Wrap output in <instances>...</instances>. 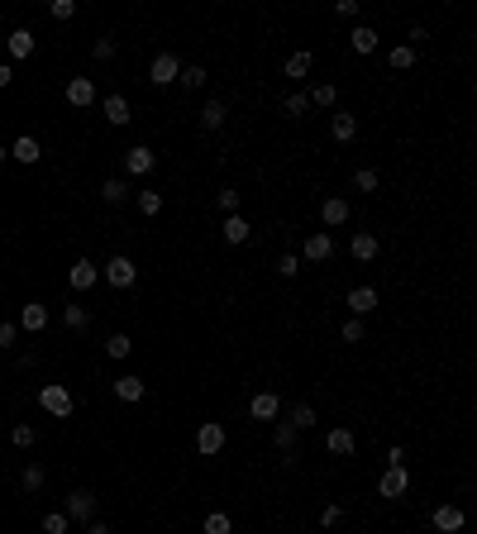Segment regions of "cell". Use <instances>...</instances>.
<instances>
[{
  "instance_id": "obj_1",
  "label": "cell",
  "mask_w": 477,
  "mask_h": 534,
  "mask_svg": "<svg viewBox=\"0 0 477 534\" xmlns=\"http://www.w3.org/2000/svg\"><path fill=\"white\" fill-rule=\"evenodd\" d=\"M38 406H43L48 415H58V420H67V415H72V392H67L63 382H48L43 392H38Z\"/></svg>"
},
{
  "instance_id": "obj_2",
  "label": "cell",
  "mask_w": 477,
  "mask_h": 534,
  "mask_svg": "<svg viewBox=\"0 0 477 534\" xmlns=\"http://www.w3.org/2000/svg\"><path fill=\"white\" fill-rule=\"evenodd\" d=\"M224 439H229V434H224V424H220V420H206L201 429H196V454H201V458H215V454L224 449Z\"/></svg>"
},
{
  "instance_id": "obj_3",
  "label": "cell",
  "mask_w": 477,
  "mask_h": 534,
  "mask_svg": "<svg viewBox=\"0 0 477 534\" xmlns=\"http://www.w3.org/2000/svg\"><path fill=\"white\" fill-rule=\"evenodd\" d=\"M177 77H182V58H177V53H158L153 67H148V81H153V86H172Z\"/></svg>"
},
{
  "instance_id": "obj_4",
  "label": "cell",
  "mask_w": 477,
  "mask_h": 534,
  "mask_svg": "<svg viewBox=\"0 0 477 534\" xmlns=\"http://www.w3.org/2000/svg\"><path fill=\"white\" fill-rule=\"evenodd\" d=\"M377 491L387 496V501H401V496L411 491V472H406V463H401V468H387V472H382Z\"/></svg>"
},
{
  "instance_id": "obj_5",
  "label": "cell",
  "mask_w": 477,
  "mask_h": 534,
  "mask_svg": "<svg viewBox=\"0 0 477 534\" xmlns=\"http://www.w3.org/2000/svg\"><path fill=\"white\" fill-rule=\"evenodd\" d=\"M105 282L120 286V291H125V286H134V282H139V267H134V258H125V253H120V258H110V263H105Z\"/></svg>"
},
{
  "instance_id": "obj_6",
  "label": "cell",
  "mask_w": 477,
  "mask_h": 534,
  "mask_svg": "<svg viewBox=\"0 0 477 534\" xmlns=\"http://www.w3.org/2000/svg\"><path fill=\"white\" fill-rule=\"evenodd\" d=\"M95 282H100V267H95L91 258H77V263L67 267V286H72V291H91Z\"/></svg>"
},
{
  "instance_id": "obj_7",
  "label": "cell",
  "mask_w": 477,
  "mask_h": 534,
  "mask_svg": "<svg viewBox=\"0 0 477 534\" xmlns=\"http://www.w3.org/2000/svg\"><path fill=\"white\" fill-rule=\"evenodd\" d=\"M63 515H67V520H81V525H91V520H95V496H91L86 487H77L72 496H67V511H63Z\"/></svg>"
},
{
  "instance_id": "obj_8",
  "label": "cell",
  "mask_w": 477,
  "mask_h": 534,
  "mask_svg": "<svg viewBox=\"0 0 477 534\" xmlns=\"http://www.w3.org/2000/svg\"><path fill=\"white\" fill-rule=\"evenodd\" d=\"M153 167H158V153H153V148H143L139 143V148H129L125 153V172L129 177H148Z\"/></svg>"
},
{
  "instance_id": "obj_9",
  "label": "cell",
  "mask_w": 477,
  "mask_h": 534,
  "mask_svg": "<svg viewBox=\"0 0 477 534\" xmlns=\"http://www.w3.org/2000/svg\"><path fill=\"white\" fill-rule=\"evenodd\" d=\"M349 310H353V320L372 315V310H377V286H353V291H349Z\"/></svg>"
},
{
  "instance_id": "obj_10",
  "label": "cell",
  "mask_w": 477,
  "mask_h": 534,
  "mask_svg": "<svg viewBox=\"0 0 477 534\" xmlns=\"http://www.w3.org/2000/svg\"><path fill=\"white\" fill-rule=\"evenodd\" d=\"M91 100H95V81H91V77H72V81H67V105L86 110Z\"/></svg>"
},
{
  "instance_id": "obj_11",
  "label": "cell",
  "mask_w": 477,
  "mask_h": 534,
  "mask_svg": "<svg viewBox=\"0 0 477 534\" xmlns=\"http://www.w3.org/2000/svg\"><path fill=\"white\" fill-rule=\"evenodd\" d=\"M429 525H434L439 534H458V530H463V511H458V506H434Z\"/></svg>"
},
{
  "instance_id": "obj_12",
  "label": "cell",
  "mask_w": 477,
  "mask_h": 534,
  "mask_svg": "<svg viewBox=\"0 0 477 534\" xmlns=\"http://www.w3.org/2000/svg\"><path fill=\"white\" fill-rule=\"evenodd\" d=\"M19 330H24V334H43V330H48V305L29 300V305L19 310Z\"/></svg>"
},
{
  "instance_id": "obj_13",
  "label": "cell",
  "mask_w": 477,
  "mask_h": 534,
  "mask_svg": "<svg viewBox=\"0 0 477 534\" xmlns=\"http://www.w3.org/2000/svg\"><path fill=\"white\" fill-rule=\"evenodd\" d=\"M10 157H15V162H24V167H33V162L43 157V148H38V139H33V134H19V139L10 143Z\"/></svg>"
},
{
  "instance_id": "obj_14",
  "label": "cell",
  "mask_w": 477,
  "mask_h": 534,
  "mask_svg": "<svg viewBox=\"0 0 477 534\" xmlns=\"http://www.w3.org/2000/svg\"><path fill=\"white\" fill-rule=\"evenodd\" d=\"M5 48H10V58H15V63H24V58H33V48H38V38H33L29 29H15L10 38H5Z\"/></svg>"
},
{
  "instance_id": "obj_15",
  "label": "cell",
  "mask_w": 477,
  "mask_h": 534,
  "mask_svg": "<svg viewBox=\"0 0 477 534\" xmlns=\"http://www.w3.org/2000/svg\"><path fill=\"white\" fill-rule=\"evenodd\" d=\"M349 253L358 258V263H372V258L382 253V244H377V234H367V229H358V234H353V244H349Z\"/></svg>"
},
{
  "instance_id": "obj_16",
  "label": "cell",
  "mask_w": 477,
  "mask_h": 534,
  "mask_svg": "<svg viewBox=\"0 0 477 534\" xmlns=\"http://www.w3.org/2000/svg\"><path fill=\"white\" fill-rule=\"evenodd\" d=\"M320 220L330 224V229H339V224H349V201H344V196H330V201L320 205Z\"/></svg>"
},
{
  "instance_id": "obj_17",
  "label": "cell",
  "mask_w": 477,
  "mask_h": 534,
  "mask_svg": "<svg viewBox=\"0 0 477 534\" xmlns=\"http://www.w3.org/2000/svg\"><path fill=\"white\" fill-rule=\"evenodd\" d=\"M305 263H325V258H330V253H334V239L330 234H325V229H320V234H310V239H305Z\"/></svg>"
},
{
  "instance_id": "obj_18",
  "label": "cell",
  "mask_w": 477,
  "mask_h": 534,
  "mask_svg": "<svg viewBox=\"0 0 477 534\" xmlns=\"http://www.w3.org/2000/svg\"><path fill=\"white\" fill-rule=\"evenodd\" d=\"M277 410H282V401L272 392H258L253 401H248V415H253V420H277Z\"/></svg>"
},
{
  "instance_id": "obj_19",
  "label": "cell",
  "mask_w": 477,
  "mask_h": 534,
  "mask_svg": "<svg viewBox=\"0 0 477 534\" xmlns=\"http://www.w3.org/2000/svg\"><path fill=\"white\" fill-rule=\"evenodd\" d=\"M325 449H330L334 458H349L353 454V429H330V434H325Z\"/></svg>"
},
{
  "instance_id": "obj_20",
  "label": "cell",
  "mask_w": 477,
  "mask_h": 534,
  "mask_svg": "<svg viewBox=\"0 0 477 534\" xmlns=\"http://www.w3.org/2000/svg\"><path fill=\"white\" fill-rule=\"evenodd\" d=\"M377 43H382V38H377V29H372V24H358V29L349 33V48H353V53H372Z\"/></svg>"
},
{
  "instance_id": "obj_21",
  "label": "cell",
  "mask_w": 477,
  "mask_h": 534,
  "mask_svg": "<svg viewBox=\"0 0 477 534\" xmlns=\"http://www.w3.org/2000/svg\"><path fill=\"white\" fill-rule=\"evenodd\" d=\"M224 244H243V239L253 234V229H248V220H243V215H224Z\"/></svg>"
},
{
  "instance_id": "obj_22",
  "label": "cell",
  "mask_w": 477,
  "mask_h": 534,
  "mask_svg": "<svg viewBox=\"0 0 477 534\" xmlns=\"http://www.w3.org/2000/svg\"><path fill=\"white\" fill-rule=\"evenodd\" d=\"M224 120H229V110H224L220 95H215V100H206V110H201V129H220Z\"/></svg>"
},
{
  "instance_id": "obj_23",
  "label": "cell",
  "mask_w": 477,
  "mask_h": 534,
  "mask_svg": "<svg viewBox=\"0 0 477 534\" xmlns=\"http://www.w3.org/2000/svg\"><path fill=\"white\" fill-rule=\"evenodd\" d=\"M105 120H110V125H129V120H134L125 95H105Z\"/></svg>"
},
{
  "instance_id": "obj_24",
  "label": "cell",
  "mask_w": 477,
  "mask_h": 534,
  "mask_svg": "<svg viewBox=\"0 0 477 534\" xmlns=\"http://www.w3.org/2000/svg\"><path fill=\"white\" fill-rule=\"evenodd\" d=\"M358 139V120L353 115H334V143H353Z\"/></svg>"
},
{
  "instance_id": "obj_25",
  "label": "cell",
  "mask_w": 477,
  "mask_h": 534,
  "mask_svg": "<svg viewBox=\"0 0 477 534\" xmlns=\"http://www.w3.org/2000/svg\"><path fill=\"white\" fill-rule=\"evenodd\" d=\"M272 444H277L282 454H291V444H296V424H291V420H277V424H272Z\"/></svg>"
},
{
  "instance_id": "obj_26",
  "label": "cell",
  "mask_w": 477,
  "mask_h": 534,
  "mask_svg": "<svg viewBox=\"0 0 477 534\" xmlns=\"http://www.w3.org/2000/svg\"><path fill=\"white\" fill-rule=\"evenodd\" d=\"M310 67H315V58H310V53H291L282 72H286V77H296V81H301L305 72H310Z\"/></svg>"
},
{
  "instance_id": "obj_27",
  "label": "cell",
  "mask_w": 477,
  "mask_h": 534,
  "mask_svg": "<svg viewBox=\"0 0 477 534\" xmlns=\"http://www.w3.org/2000/svg\"><path fill=\"white\" fill-rule=\"evenodd\" d=\"M115 396L120 401H143V377H120L115 382Z\"/></svg>"
},
{
  "instance_id": "obj_28",
  "label": "cell",
  "mask_w": 477,
  "mask_h": 534,
  "mask_svg": "<svg viewBox=\"0 0 477 534\" xmlns=\"http://www.w3.org/2000/svg\"><path fill=\"white\" fill-rule=\"evenodd\" d=\"M63 325L67 330H86V325H91V310H86V305H63Z\"/></svg>"
},
{
  "instance_id": "obj_29",
  "label": "cell",
  "mask_w": 477,
  "mask_h": 534,
  "mask_svg": "<svg viewBox=\"0 0 477 534\" xmlns=\"http://www.w3.org/2000/svg\"><path fill=\"white\" fill-rule=\"evenodd\" d=\"M387 63L397 67V72H406V67H415V48L411 43H397L392 53H387Z\"/></svg>"
},
{
  "instance_id": "obj_30",
  "label": "cell",
  "mask_w": 477,
  "mask_h": 534,
  "mask_svg": "<svg viewBox=\"0 0 477 534\" xmlns=\"http://www.w3.org/2000/svg\"><path fill=\"white\" fill-rule=\"evenodd\" d=\"M19 482H24V491H43V482H48V472L38 468V463H29V468L19 472Z\"/></svg>"
},
{
  "instance_id": "obj_31",
  "label": "cell",
  "mask_w": 477,
  "mask_h": 534,
  "mask_svg": "<svg viewBox=\"0 0 477 534\" xmlns=\"http://www.w3.org/2000/svg\"><path fill=\"white\" fill-rule=\"evenodd\" d=\"M206 534H234V520L224 515V511H210L206 515Z\"/></svg>"
},
{
  "instance_id": "obj_32",
  "label": "cell",
  "mask_w": 477,
  "mask_h": 534,
  "mask_svg": "<svg viewBox=\"0 0 477 534\" xmlns=\"http://www.w3.org/2000/svg\"><path fill=\"white\" fill-rule=\"evenodd\" d=\"M129 348H134L129 334H110V339H105V353H110V358H129Z\"/></svg>"
},
{
  "instance_id": "obj_33",
  "label": "cell",
  "mask_w": 477,
  "mask_h": 534,
  "mask_svg": "<svg viewBox=\"0 0 477 534\" xmlns=\"http://www.w3.org/2000/svg\"><path fill=\"white\" fill-rule=\"evenodd\" d=\"M100 196H105V205H120L129 196V187L125 182H120V177H110V182H105V187H100Z\"/></svg>"
},
{
  "instance_id": "obj_34",
  "label": "cell",
  "mask_w": 477,
  "mask_h": 534,
  "mask_svg": "<svg viewBox=\"0 0 477 534\" xmlns=\"http://www.w3.org/2000/svg\"><path fill=\"white\" fill-rule=\"evenodd\" d=\"M334 100H339V86H330V81H320L310 91V105H334Z\"/></svg>"
},
{
  "instance_id": "obj_35",
  "label": "cell",
  "mask_w": 477,
  "mask_h": 534,
  "mask_svg": "<svg viewBox=\"0 0 477 534\" xmlns=\"http://www.w3.org/2000/svg\"><path fill=\"white\" fill-rule=\"evenodd\" d=\"M291 424H296V429H310V424H315V406H310V401H301V406L291 410Z\"/></svg>"
},
{
  "instance_id": "obj_36",
  "label": "cell",
  "mask_w": 477,
  "mask_h": 534,
  "mask_svg": "<svg viewBox=\"0 0 477 534\" xmlns=\"http://www.w3.org/2000/svg\"><path fill=\"white\" fill-rule=\"evenodd\" d=\"M177 81H182V86H206V67H196V63H191V67H182V77H177Z\"/></svg>"
},
{
  "instance_id": "obj_37",
  "label": "cell",
  "mask_w": 477,
  "mask_h": 534,
  "mask_svg": "<svg viewBox=\"0 0 477 534\" xmlns=\"http://www.w3.org/2000/svg\"><path fill=\"white\" fill-rule=\"evenodd\" d=\"M139 210L143 215H162V196L158 191H139Z\"/></svg>"
},
{
  "instance_id": "obj_38",
  "label": "cell",
  "mask_w": 477,
  "mask_h": 534,
  "mask_svg": "<svg viewBox=\"0 0 477 534\" xmlns=\"http://www.w3.org/2000/svg\"><path fill=\"white\" fill-rule=\"evenodd\" d=\"M353 187L372 196V191H377V172H372V167H358V172H353Z\"/></svg>"
},
{
  "instance_id": "obj_39",
  "label": "cell",
  "mask_w": 477,
  "mask_h": 534,
  "mask_svg": "<svg viewBox=\"0 0 477 534\" xmlns=\"http://www.w3.org/2000/svg\"><path fill=\"white\" fill-rule=\"evenodd\" d=\"M10 439H15V449H33L38 434H33V424H15V429H10Z\"/></svg>"
},
{
  "instance_id": "obj_40",
  "label": "cell",
  "mask_w": 477,
  "mask_h": 534,
  "mask_svg": "<svg viewBox=\"0 0 477 534\" xmlns=\"http://www.w3.org/2000/svg\"><path fill=\"white\" fill-rule=\"evenodd\" d=\"M48 15H53L58 24H63V19H72V15H77V0H53V5H48Z\"/></svg>"
},
{
  "instance_id": "obj_41",
  "label": "cell",
  "mask_w": 477,
  "mask_h": 534,
  "mask_svg": "<svg viewBox=\"0 0 477 534\" xmlns=\"http://www.w3.org/2000/svg\"><path fill=\"white\" fill-rule=\"evenodd\" d=\"M67 525H72V520H67L63 511H53V515H43V534H67Z\"/></svg>"
},
{
  "instance_id": "obj_42",
  "label": "cell",
  "mask_w": 477,
  "mask_h": 534,
  "mask_svg": "<svg viewBox=\"0 0 477 534\" xmlns=\"http://www.w3.org/2000/svg\"><path fill=\"white\" fill-rule=\"evenodd\" d=\"M339 334H344V344H363V320H344V330H339Z\"/></svg>"
},
{
  "instance_id": "obj_43",
  "label": "cell",
  "mask_w": 477,
  "mask_h": 534,
  "mask_svg": "<svg viewBox=\"0 0 477 534\" xmlns=\"http://www.w3.org/2000/svg\"><path fill=\"white\" fill-rule=\"evenodd\" d=\"M305 110H310V95H301V91L286 95V115H305Z\"/></svg>"
},
{
  "instance_id": "obj_44",
  "label": "cell",
  "mask_w": 477,
  "mask_h": 534,
  "mask_svg": "<svg viewBox=\"0 0 477 534\" xmlns=\"http://www.w3.org/2000/svg\"><path fill=\"white\" fill-rule=\"evenodd\" d=\"M277 272H282V277H296V272H301L296 253H282V258H277Z\"/></svg>"
},
{
  "instance_id": "obj_45",
  "label": "cell",
  "mask_w": 477,
  "mask_h": 534,
  "mask_svg": "<svg viewBox=\"0 0 477 534\" xmlns=\"http://www.w3.org/2000/svg\"><path fill=\"white\" fill-rule=\"evenodd\" d=\"M339 520H344V506H325V511H320V525H325V530H334Z\"/></svg>"
},
{
  "instance_id": "obj_46",
  "label": "cell",
  "mask_w": 477,
  "mask_h": 534,
  "mask_svg": "<svg viewBox=\"0 0 477 534\" xmlns=\"http://www.w3.org/2000/svg\"><path fill=\"white\" fill-rule=\"evenodd\" d=\"M95 58H100V63H110L115 58V38H95V48H91Z\"/></svg>"
},
{
  "instance_id": "obj_47",
  "label": "cell",
  "mask_w": 477,
  "mask_h": 534,
  "mask_svg": "<svg viewBox=\"0 0 477 534\" xmlns=\"http://www.w3.org/2000/svg\"><path fill=\"white\" fill-rule=\"evenodd\" d=\"M220 210L224 215H238V191H220Z\"/></svg>"
},
{
  "instance_id": "obj_48",
  "label": "cell",
  "mask_w": 477,
  "mask_h": 534,
  "mask_svg": "<svg viewBox=\"0 0 477 534\" xmlns=\"http://www.w3.org/2000/svg\"><path fill=\"white\" fill-rule=\"evenodd\" d=\"M19 339V325H0V348H15Z\"/></svg>"
},
{
  "instance_id": "obj_49",
  "label": "cell",
  "mask_w": 477,
  "mask_h": 534,
  "mask_svg": "<svg viewBox=\"0 0 477 534\" xmlns=\"http://www.w3.org/2000/svg\"><path fill=\"white\" fill-rule=\"evenodd\" d=\"M401 463H406V449L392 444V449H387V468H401Z\"/></svg>"
},
{
  "instance_id": "obj_50",
  "label": "cell",
  "mask_w": 477,
  "mask_h": 534,
  "mask_svg": "<svg viewBox=\"0 0 477 534\" xmlns=\"http://www.w3.org/2000/svg\"><path fill=\"white\" fill-rule=\"evenodd\" d=\"M334 10H339V15H344V19H358V0H339Z\"/></svg>"
},
{
  "instance_id": "obj_51",
  "label": "cell",
  "mask_w": 477,
  "mask_h": 534,
  "mask_svg": "<svg viewBox=\"0 0 477 534\" xmlns=\"http://www.w3.org/2000/svg\"><path fill=\"white\" fill-rule=\"evenodd\" d=\"M10 81H15V67H10V63H0V86H10Z\"/></svg>"
},
{
  "instance_id": "obj_52",
  "label": "cell",
  "mask_w": 477,
  "mask_h": 534,
  "mask_svg": "<svg viewBox=\"0 0 477 534\" xmlns=\"http://www.w3.org/2000/svg\"><path fill=\"white\" fill-rule=\"evenodd\" d=\"M86 534H115L110 525H86Z\"/></svg>"
},
{
  "instance_id": "obj_53",
  "label": "cell",
  "mask_w": 477,
  "mask_h": 534,
  "mask_svg": "<svg viewBox=\"0 0 477 534\" xmlns=\"http://www.w3.org/2000/svg\"><path fill=\"white\" fill-rule=\"evenodd\" d=\"M5 157H10V148H0V162H5Z\"/></svg>"
}]
</instances>
